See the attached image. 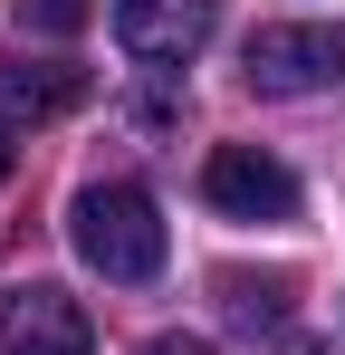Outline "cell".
<instances>
[{"label":"cell","mask_w":345,"mask_h":355,"mask_svg":"<svg viewBox=\"0 0 345 355\" xmlns=\"http://www.w3.org/2000/svg\"><path fill=\"white\" fill-rule=\"evenodd\" d=\"M67 240H77V259L115 279V288H144L154 269H163V211H154V192L144 182H87L77 202H67Z\"/></svg>","instance_id":"obj_1"},{"label":"cell","mask_w":345,"mask_h":355,"mask_svg":"<svg viewBox=\"0 0 345 355\" xmlns=\"http://www.w3.org/2000/svg\"><path fill=\"white\" fill-rule=\"evenodd\" d=\"M249 87L259 96H317L345 77V29H317V19H269L249 29Z\"/></svg>","instance_id":"obj_2"},{"label":"cell","mask_w":345,"mask_h":355,"mask_svg":"<svg viewBox=\"0 0 345 355\" xmlns=\"http://www.w3.org/2000/svg\"><path fill=\"white\" fill-rule=\"evenodd\" d=\"M202 202L221 221H297V173L278 154H259V144H221L202 164Z\"/></svg>","instance_id":"obj_3"},{"label":"cell","mask_w":345,"mask_h":355,"mask_svg":"<svg viewBox=\"0 0 345 355\" xmlns=\"http://www.w3.org/2000/svg\"><path fill=\"white\" fill-rule=\"evenodd\" d=\"M0 355H96V327L57 279H19L0 297Z\"/></svg>","instance_id":"obj_4"},{"label":"cell","mask_w":345,"mask_h":355,"mask_svg":"<svg viewBox=\"0 0 345 355\" xmlns=\"http://www.w3.org/2000/svg\"><path fill=\"white\" fill-rule=\"evenodd\" d=\"M211 19H221V0H115V39L144 67H182L211 39Z\"/></svg>","instance_id":"obj_5"},{"label":"cell","mask_w":345,"mask_h":355,"mask_svg":"<svg viewBox=\"0 0 345 355\" xmlns=\"http://www.w3.org/2000/svg\"><path fill=\"white\" fill-rule=\"evenodd\" d=\"M67 106H87V67H67V58L0 67V116H67Z\"/></svg>","instance_id":"obj_6"},{"label":"cell","mask_w":345,"mask_h":355,"mask_svg":"<svg viewBox=\"0 0 345 355\" xmlns=\"http://www.w3.org/2000/svg\"><path fill=\"white\" fill-rule=\"evenodd\" d=\"M221 297H230L240 327H278L288 317V279H269V288H259V279H221Z\"/></svg>","instance_id":"obj_7"},{"label":"cell","mask_w":345,"mask_h":355,"mask_svg":"<svg viewBox=\"0 0 345 355\" xmlns=\"http://www.w3.org/2000/svg\"><path fill=\"white\" fill-rule=\"evenodd\" d=\"M96 19V0H19V29H39V39H77Z\"/></svg>","instance_id":"obj_8"},{"label":"cell","mask_w":345,"mask_h":355,"mask_svg":"<svg viewBox=\"0 0 345 355\" xmlns=\"http://www.w3.org/2000/svg\"><path fill=\"white\" fill-rule=\"evenodd\" d=\"M134 355H211V336H154V346H134Z\"/></svg>","instance_id":"obj_9"},{"label":"cell","mask_w":345,"mask_h":355,"mask_svg":"<svg viewBox=\"0 0 345 355\" xmlns=\"http://www.w3.org/2000/svg\"><path fill=\"white\" fill-rule=\"evenodd\" d=\"M10 164H19V135H10V125H0V182H10Z\"/></svg>","instance_id":"obj_10"}]
</instances>
